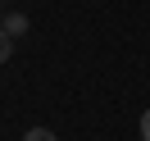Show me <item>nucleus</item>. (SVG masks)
<instances>
[{
  "label": "nucleus",
  "mask_w": 150,
  "mask_h": 141,
  "mask_svg": "<svg viewBox=\"0 0 150 141\" xmlns=\"http://www.w3.org/2000/svg\"><path fill=\"white\" fill-rule=\"evenodd\" d=\"M141 141H150V109L141 114Z\"/></svg>",
  "instance_id": "20e7f679"
},
{
  "label": "nucleus",
  "mask_w": 150,
  "mask_h": 141,
  "mask_svg": "<svg viewBox=\"0 0 150 141\" xmlns=\"http://www.w3.org/2000/svg\"><path fill=\"white\" fill-rule=\"evenodd\" d=\"M5 32H9V37H23V32H28V18H23V14H9V18H5Z\"/></svg>",
  "instance_id": "f257e3e1"
},
{
  "label": "nucleus",
  "mask_w": 150,
  "mask_h": 141,
  "mask_svg": "<svg viewBox=\"0 0 150 141\" xmlns=\"http://www.w3.org/2000/svg\"><path fill=\"white\" fill-rule=\"evenodd\" d=\"M9 50H14V37L5 28H0V64H5V59H9Z\"/></svg>",
  "instance_id": "7ed1b4c3"
},
{
  "label": "nucleus",
  "mask_w": 150,
  "mask_h": 141,
  "mask_svg": "<svg viewBox=\"0 0 150 141\" xmlns=\"http://www.w3.org/2000/svg\"><path fill=\"white\" fill-rule=\"evenodd\" d=\"M23 141H59V137H55V132H50V128H32V132H28V137H23Z\"/></svg>",
  "instance_id": "f03ea898"
}]
</instances>
